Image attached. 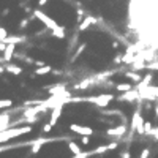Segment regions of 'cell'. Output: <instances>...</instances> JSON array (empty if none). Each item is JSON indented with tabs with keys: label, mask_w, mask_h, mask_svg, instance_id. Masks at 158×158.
Listing matches in <instances>:
<instances>
[{
	"label": "cell",
	"mask_w": 158,
	"mask_h": 158,
	"mask_svg": "<svg viewBox=\"0 0 158 158\" xmlns=\"http://www.w3.org/2000/svg\"><path fill=\"white\" fill-rule=\"evenodd\" d=\"M97 18L95 16H85V19L84 21H81V22H79V32H84V30H87L89 27H90V25H94V24H97Z\"/></svg>",
	"instance_id": "obj_10"
},
{
	"label": "cell",
	"mask_w": 158,
	"mask_h": 158,
	"mask_svg": "<svg viewBox=\"0 0 158 158\" xmlns=\"http://www.w3.org/2000/svg\"><path fill=\"white\" fill-rule=\"evenodd\" d=\"M127 131H128L127 125L122 123V125H118V127H115V128H109V130L106 131V135H108V136H112V138H118V139H120V136H125V135H127Z\"/></svg>",
	"instance_id": "obj_8"
},
{
	"label": "cell",
	"mask_w": 158,
	"mask_h": 158,
	"mask_svg": "<svg viewBox=\"0 0 158 158\" xmlns=\"http://www.w3.org/2000/svg\"><path fill=\"white\" fill-rule=\"evenodd\" d=\"M11 106H13V100H10V98H2L0 100V109L11 108Z\"/></svg>",
	"instance_id": "obj_22"
},
{
	"label": "cell",
	"mask_w": 158,
	"mask_h": 158,
	"mask_svg": "<svg viewBox=\"0 0 158 158\" xmlns=\"http://www.w3.org/2000/svg\"><path fill=\"white\" fill-rule=\"evenodd\" d=\"M70 130L73 131V133H77L81 136H92L95 133L94 130H92L90 127H84V125H77V123H71L70 125Z\"/></svg>",
	"instance_id": "obj_7"
},
{
	"label": "cell",
	"mask_w": 158,
	"mask_h": 158,
	"mask_svg": "<svg viewBox=\"0 0 158 158\" xmlns=\"http://www.w3.org/2000/svg\"><path fill=\"white\" fill-rule=\"evenodd\" d=\"M142 117H141V106H138V109L135 111V114H133V118H131V127H130V136H133L135 133H136V130L142 125Z\"/></svg>",
	"instance_id": "obj_6"
},
{
	"label": "cell",
	"mask_w": 158,
	"mask_h": 158,
	"mask_svg": "<svg viewBox=\"0 0 158 158\" xmlns=\"http://www.w3.org/2000/svg\"><path fill=\"white\" fill-rule=\"evenodd\" d=\"M52 68L51 65H44V67H41V68H36L35 71H33V76H43V74H49V73H52Z\"/></svg>",
	"instance_id": "obj_18"
},
{
	"label": "cell",
	"mask_w": 158,
	"mask_h": 158,
	"mask_svg": "<svg viewBox=\"0 0 158 158\" xmlns=\"http://www.w3.org/2000/svg\"><path fill=\"white\" fill-rule=\"evenodd\" d=\"M3 71H5V67H0V74H2Z\"/></svg>",
	"instance_id": "obj_38"
},
{
	"label": "cell",
	"mask_w": 158,
	"mask_h": 158,
	"mask_svg": "<svg viewBox=\"0 0 158 158\" xmlns=\"http://www.w3.org/2000/svg\"><path fill=\"white\" fill-rule=\"evenodd\" d=\"M125 77L130 79V81H133V84H139V82L142 81V76H141L138 71H133V70L125 71Z\"/></svg>",
	"instance_id": "obj_15"
},
{
	"label": "cell",
	"mask_w": 158,
	"mask_h": 158,
	"mask_svg": "<svg viewBox=\"0 0 158 158\" xmlns=\"http://www.w3.org/2000/svg\"><path fill=\"white\" fill-rule=\"evenodd\" d=\"M147 136H150V138H153L155 141H158V128H152V130L149 131Z\"/></svg>",
	"instance_id": "obj_24"
},
{
	"label": "cell",
	"mask_w": 158,
	"mask_h": 158,
	"mask_svg": "<svg viewBox=\"0 0 158 158\" xmlns=\"http://www.w3.org/2000/svg\"><path fill=\"white\" fill-rule=\"evenodd\" d=\"M74 156H76V155H74ZM76 158H89V156H84V155H82V153H81V155H77V156H76Z\"/></svg>",
	"instance_id": "obj_37"
},
{
	"label": "cell",
	"mask_w": 158,
	"mask_h": 158,
	"mask_svg": "<svg viewBox=\"0 0 158 158\" xmlns=\"http://www.w3.org/2000/svg\"><path fill=\"white\" fill-rule=\"evenodd\" d=\"M68 149H70V150H71V152H73L76 156L82 153V152H81V149H79V146H77L76 142H73V141H70V142H68Z\"/></svg>",
	"instance_id": "obj_20"
},
{
	"label": "cell",
	"mask_w": 158,
	"mask_h": 158,
	"mask_svg": "<svg viewBox=\"0 0 158 158\" xmlns=\"http://www.w3.org/2000/svg\"><path fill=\"white\" fill-rule=\"evenodd\" d=\"M25 41V36L24 35H15V36H6L3 38L0 43H3V44H18V43H24Z\"/></svg>",
	"instance_id": "obj_11"
},
{
	"label": "cell",
	"mask_w": 158,
	"mask_h": 158,
	"mask_svg": "<svg viewBox=\"0 0 158 158\" xmlns=\"http://www.w3.org/2000/svg\"><path fill=\"white\" fill-rule=\"evenodd\" d=\"M114 87H115V90H117V92H122V94H125V92H128V90H131V89H133V85H131L130 82L114 84Z\"/></svg>",
	"instance_id": "obj_19"
},
{
	"label": "cell",
	"mask_w": 158,
	"mask_h": 158,
	"mask_svg": "<svg viewBox=\"0 0 158 158\" xmlns=\"http://www.w3.org/2000/svg\"><path fill=\"white\" fill-rule=\"evenodd\" d=\"M33 65H35V67H38V68H41V67H44L46 63H44L43 60H35V63H33Z\"/></svg>",
	"instance_id": "obj_31"
},
{
	"label": "cell",
	"mask_w": 158,
	"mask_h": 158,
	"mask_svg": "<svg viewBox=\"0 0 158 158\" xmlns=\"http://www.w3.org/2000/svg\"><path fill=\"white\" fill-rule=\"evenodd\" d=\"M11 112H2L0 114V131H5L8 130V125H10V120H11Z\"/></svg>",
	"instance_id": "obj_12"
},
{
	"label": "cell",
	"mask_w": 158,
	"mask_h": 158,
	"mask_svg": "<svg viewBox=\"0 0 158 158\" xmlns=\"http://www.w3.org/2000/svg\"><path fill=\"white\" fill-rule=\"evenodd\" d=\"M150 156V149L146 147V149H142L141 153H139V158H149Z\"/></svg>",
	"instance_id": "obj_23"
},
{
	"label": "cell",
	"mask_w": 158,
	"mask_h": 158,
	"mask_svg": "<svg viewBox=\"0 0 158 158\" xmlns=\"http://www.w3.org/2000/svg\"><path fill=\"white\" fill-rule=\"evenodd\" d=\"M153 112H155V118H156V120H158V104H156V106H155Z\"/></svg>",
	"instance_id": "obj_36"
},
{
	"label": "cell",
	"mask_w": 158,
	"mask_h": 158,
	"mask_svg": "<svg viewBox=\"0 0 158 158\" xmlns=\"http://www.w3.org/2000/svg\"><path fill=\"white\" fill-rule=\"evenodd\" d=\"M6 36H8V32H6V29L0 27V41H2L3 38H6Z\"/></svg>",
	"instance_id": "obj_27"
},
{
	"label": "cell",
	"mask_w": 158,
	"mask_h": 158,
	"mask_svg": "<svg viewBox=\"0 0 158 158\" xmlns=\"http://www.w3.org/2000/svg\"><path fill=\"white\" fill-rule=\"evenodd\" d=\"M118 147V142L117 141H112V142H109V144H104V146H100V147H97V149H94V150H89V152H82V155L84 156H92V155H101V153H104V152H109V150H115Z\"/></svg>",
	"instance_id": "obj_2"
},
{
	"label": "cell",
	"mask_w": 158,
	"mask_h": 158,
	"mask_svg": "<svg viewBox=\"0 0 158 158\" xmlns=\"http://www.w3.org/2000/svg\"><path fill=\"white\" fill-rule=\"evenodd\" d=\"M76 15H77V22H81V19L84 18V10H77Z\"/></svg>",
	"instance_id": "obj_28"
},
{
	"label": "cell",
	"mask_w": 158,
	"mask_h": 158,
	"mask_svg": "<svg viewBox=\"0 0 158 158\" xmlns=\"http://www.w3.org/2000/svg\"><path fill=\"white\" fill-rule=\"evenodd\" d=\"M15 49H16L15 44H6V48H5V51H3V59H2L5 63L13 59V56H15Z\"/></svg>",
	"instance_id": "obj_14"
},
{
	"label": "cell",
	"mask_w": 158,
	"mask_h": 158,
	"mask_svg": "<svg viewBox=\"0 0 158 158\" xmlns=\"http://www.w3.org/2000/svg\"><path fill=\"white\" fill-rule=\"evenodd\" d=\"M89 142H90V136H82V144L84 146H89Z\"/></svg>",
	"instance_id": "obj_32"
},
{
	"label": "cell",
	"mask_w": 158,
	"mask_h": 158,
	"mask_svg": "<svg viewBox=\"0 0 158 158\" xmlns=\"http://www.w3.org/2000/svg\"><path fill=\"white\" fill-rule=\"evenodd\" d=\"M22 60H24L25 63H27V65H33V63H35V60H33L32 57H24Z\"/></svg>",
	"instance_id": "obj_30"
},
{
	"label": "cell",
	"mask_w": 158,
	"mask_h": 158,
	"mask_svg": "<svg viewBox=\"0 0 158 158\" xmlns=\"http://www.w3.org/2000/svg\"><path fill=\"white\" fill-rule=\"evenodd\" d=\"M146 68H147V70H158V62H150V63H146Z\"/></svg>",
	"instance_id": "obj_25"
},
{
	"label": "cell",
	"mask_w": 158,
	"mask_h": 158,
	"mask_svg": "<svg viewBox=\"0 0 158 158\" xmlns=\"http://www.w3.org/2000/svg\"><path fill=\"white\" fill-rule=\"evenodd\" d=\"M51 35L54 36V38H57V40H65V27L57 25L54 30H51Z\"/></svg>",
	"instance_id": "obj_17"
},
{
	"label": "cell",
	"mask_w": 158,
	"mask_h": 158,
	"mask_svg": "<svg viewBox=\"0 0 158 158\" xmlns=\"http://www.w3.org/2000/svg\"><path fill=\"white\" fill-rule=\"evenodd\" d=\"M33 16L36 18V19H40V21H41L44 25H46V27L48 29H51V30H54L56 27H57V22L54 21V19H52V18H49L48 15H46V13H43V11H40V10H33Z\"/></svg>",
	"instance_id": "obj_3"
},
{
	"label": "cell",
	"mask_w": 158,
	"mask_h": 158,
	"mask_svg": "<svg viewBox=\"0 0 158 158\" xmlns=\"http://www.w3.org/2000/svg\"><path fill=\"white\" fill-rule=\"evenodd\" d=\"M48 2H49V0H38V6H44Z\"/></svg>",
	"instance_id": "obj_33"
},
{
	"label": "cell",
	"mask_w": 158,
	"mask_h": 158,
	"mask_svg": "<svg viewBox=\"0 0 158 158\" xmlns=\"http://www.w3.org/2000/svg\"><path fill=\"white\" fill-rule=\"evenodd\" d=\"M92 85H94V81H92V77L89 76V77L82 79L81 82H77V84L73 87V90H87V89H90Z\"/></svg>",
	"instance_id": "obj_13"
},
{
	"label": "cell",
	"mask_w": 158,
	"mask_h": 158,
	"mask_svg": "<svg viewBox=\"0 0 158 158\" xmlns=\"http://www.w3.org/2000/svg\"><path fill=\"white\" fill-rule=\"evenodd\" d=\"M120 62H122V56H117V57L114 59V63H115V65H118Z\"/></svg>",
	"instance_id": "obj_34"
},
{
	"label": "cell",
	"mask_w": 158,
	"mask_h": 158,
	"mask_svg": "<svg viewBox=\"0 0 158 158\" xmlns=\"http://www.w3.org/2000/svg\"><path fill=\"white\" fill-rule=\"evenodd\" d=\"M63 106H65V104H63V103H60V104H57L56 108H52L51 118H49V123H51V127H54V125L57 123V120L60 118V115H62V112H63Z\"/></svg>",
	"instance_id": "obj_9"
},
{
	"label": "cell",
	"mask_w": 158,
	"mask_h": 158,
	"mask_svg": "<svg viewBox=\"0 0 158 158\" xmlns=\"http://www.w3.org/2000/svg\"><path fill=\"white\" fill-rule=\"evenodd\" d=\"M29 22H30V19H22V21H21V24H19V29H21V30H24V29L29 25Z\"/></svg>",
	"instance_id": "obj_26"
},
{
	"label": "cell",
	"mask_w": 158,
	"mask_h": 158,
	"mask_svg": "<svg viewBox=\"0 0 158 158\" xmlns=\"http://www.w3.org/2000/svg\"><path fill=\"white\" fill-rule=\"evenodd\" d=\"M54 141H62V139H59V138H38V139H33V141H30V146H32L30 152H32L33 155H36V153L40 152V149H41L44 144L54 142Z\"/></svg>",
	"instance_id": "obj_4"
},
{
	"label": "cell",
	"mask_w": 158,
	"mask_h": 158,
	"mask_svg": "<svg viewBox=\"0 0 158 158\" xmlns=\"http://www.w3.org/2000/svg\"><path fill=\"white\" fill-rule=\"evenodd\" d=\"M8 15H10V10H8V8H5V10L2 11V16L5 18V16H8Z\"/></svg>",
	"instance_id": "obj_35"
},
{
	"label": "cell",
	"mask_w": 158,
	"mask_h": 158,
	"mask_svg": "<svg viewBox=\"0 0 158 158\" xmlns=\"http://www.w3.org/2000/svg\"><path fill=\"white\" fill-rule=\"evenodd\" d=\"M32 131L30 125H25V127H19V128H8L5 131H0V144H5L8 141H11L13 138L21 136V135H27Z\"/></svg>",
	"instance_id": "obj_1"
},
{
	"label": "cell",
	"mask_w": 158,
	"mask_h": 158,
	"mask_svg": "<svg viewBox=\"0 0 158 158\" xmlns=\"http://www.w3.org/2000/svg\"><path fill=\"white\" fill-rule=\"evenodd\" d=\"M5 71H8V73H11V74H15V76L22 74V68H21V67H18V65H13V63L5 65Z\"/></svg>",
	"instance_id": "obj_16"
},
{
	"label": "cell",
	"mask_w": 158,
	"mask_h": 158,
	"mask_svg": "<svg viewBox=\"0 0 158 158\" xmlns=\"http://www.w3.org/2000/svg\"><path fill=\"white\" fill-rule=\"evenodd\" d=\"M155 97H156V101H158V95H155Z\"/></svg>",
	"instance_id": "obj_39"
},
{
	"label": "cell",
	"mask_w": 158,
	"mask_h": 158,
	"mask_svg": "<svg viewBox=\"0 0 158 158\" xmlns=\"http://www.w3.org/2000/svg\"><path fill=\"white\" fill-rule=\"evenodd\" d=\"M51 130H52L51 123H49V122H48V123H44V127H43V133H49Z\"/></svg>",
	"instance_id": "obj_29"
},
{
	"label": "cell",
	"mask_w": 158,
	"mask_h": 158,
	"mask_svg": "<svg viewBox=\"0 0 158 158\" xmlns=\"http://www.w3.org/2000/svg\"><path fill=\"white\" fill-rule=\"evenodd\" d=\"M85 48H87V44H85V43H81V44H79V46H77V49H76V52H74V56H73V59H71V60L74 62V60H76V59H77L79 56H81V54H82V52H84V51H85Z\"/></svg>",
	"instance_id": "obj_21"
},
{
	"label": "cell",
	"mask_w": 158,
	"mask_h": 158,
	"mask_svg": "<svg viewBox=\"0 0 158 158\" xmlns=\"http://www.w3.org/2000/svg\"><path fill=\"white\" fill-rule=\"evenodd\" d=\"M117 101H127V103L136 101V103H141V101H142V98H141L139 92H138L136 89H131V90L125 92L123 95H120V97H118V98H117Z\"/></svg>",
	"instance_id": "obj_5"
}]
</instances>
